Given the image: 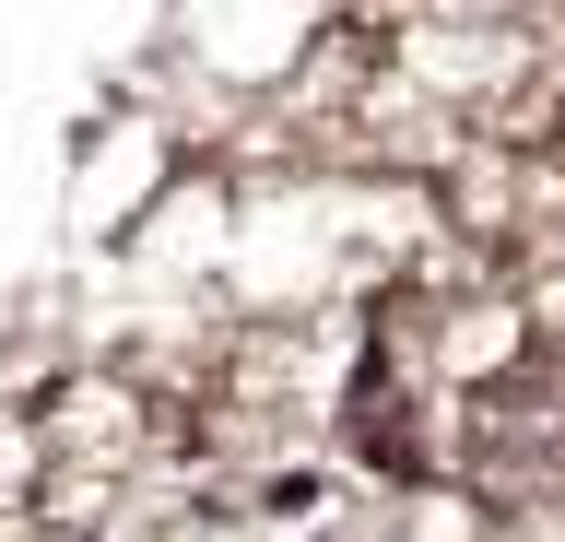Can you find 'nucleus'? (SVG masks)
Segmentation results:
<instances>
[]
</instances>
